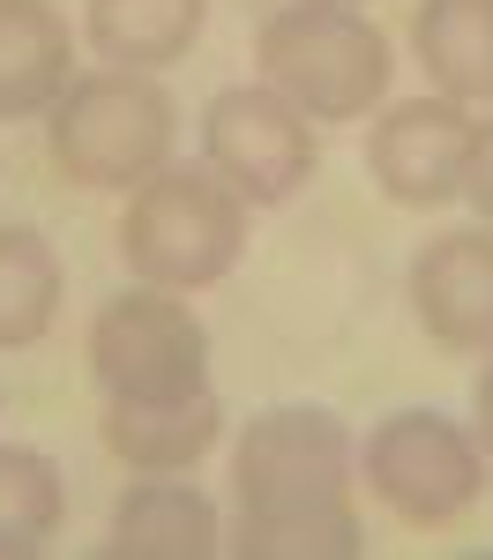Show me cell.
I'll return each mask as SVG.
<instances>
[{"label": "cell", "instance_id": "cell-11", "mask_svg": "<svg viewBox=\"0 0 493 560\" xmlns=\"http://www.w3.org/2000/svg\"><path fill=\"white\" fill-rule=\"evenodd\" d=\"M105 448L128 471H195L224 433V404L210 388L195 396H105Z\"/></svg>", "mask_w": 493, "mask_h": 560}, {"label": "cell", "instance_id": "cell-14", "mask_svg": "<svg viewBox=\"0 0 493 560\" xmlns=\"http://www.w3.org/2000/svg\"><path fill=\"white\" fill-rule=\"evenodd\" d=\"M411 45H419L426 75L442 83V97L456 105L493 97V0H419Z\"/></svg>", "mask_w": 493, "mask_h": 560}, {"label": "cell", "instance_id": "cell-1", "mask_svg": "<svg viewBox=\"0 0 493 560\" xmlns=\"http://www.w3.org/2000/svg\"><path fill=\"white\" fill-rule=\"evenodd\" d=\"M239 247H247V202L210 165H165L128 195L120 261L157 292H202L232 277Z\"/></svg>", "mask_w": 493, "mask_h": 560}, {"label": "cell", "instance_id": "cell-13", "mask_svg": "<svg viewBox=\"0 0 493 560\" xmlns=\"http://www.w3.org/2000/svg\"><path fill=\"white\" fill-rule=\"evenodd\" d=\"M202 15H210V0H90L83 31L97 60L150 75V68L187 60V45L202 38Z\"/></svg>", "mask_w": 493, "mask_h": 560}, {"label": "cell", "instance_id": "cell-10", "mask_svg": "<svg viewBox=\"0 0 493 560\" xmlns=\"http://www.w3.org/2000/svg\"><path fill=\"white\" fill-rule=\"evenodd\" d=\"M218 546L224 523L210 509V493L187 486L179 471H150L113 501V530H105L113 560H210Z\"/></svg>", "mask_w": 493, "mask_h": 560}, {"label": "cell", "instance_id": "cell-3", "mask_svg": "<svg viewBox=\"0 0 493 560\" xmlns=\"http://www.w3.org/2000/svg\"><path fill=\"white\" fill-rule=\"evenodd\" d=\"M255 60L262 83L307 120H366L389 90V38L359 8H329V0L277 8L255 38Z\"/></svg>", "mask_w": 493, "mask_h": 560}, {"label": "cell", "instance_id": "cell-9", "mask_svg": "<svg viewBox=\"0 0 493 560\" xmlns=\"http://www.w3.org/2000/svg\"><path fill=\"white\" fill-rule=\"evenodd\" d=\"M411 314L448 351H493V224H456L419 247Z\"/></svg>", "mask_w": 493, "mask_h": 560}, {"label": "cell", "instance_id": "cell-2", "mask_svg": "<svg viewBox=\"0 0 493 560\" xmlns=\"http://www.w3.org/2000/svg\"><path fill=\"white\" fill-rule=\"evenodd\" d=\"M179 135V105L150 83L142 68H97L60 90L52 120H45V150L75 187H142L150 173H165Z\"/></svg>", "mask_w": 493, "mask_h": 560}, {"label": "cell", "instance_id": "cell-18", "mask_svg": "<svg viewBox=\"0 0 493 560\" xmlns=\"http://www.w3.org/2000/svg\"><path fill=\"white\" fill-rule=\"evenodd\" d=\"M463 202L493 224V120L471 128V158H463Z\"/></svg>", "mask_w": 493, "mask_h": 560}, {"label": "cell", "instance_id": "cell-19", "mask_svg": "<svg viewBox=\"0 0 493 560\" xmlns=\"http://www.w3.org/2000/svg\"><path fill=\"white\" fill-rule=\"evenodd\" d=\"M479 448L493 456V366L479 374Z\"/></svg>", "mask_w": 493, "mask_h": 560}, {"label": "cell", "instance_id": "cell-20", "mask_svg": "<svg viewBox=\"0 0 493 560\" xmlns=\"http://www.w3.org/2000/svg\"><path fill=\"white\" fill-rule=\"evenodd\" d=\"M329 8H352V0H329Z\"/></svg>", "mask_w": 493, "mask_h": 560}, {"label": "cell", "instance_id": "cell-6", "mask_svg": "<svg viewBox=\"0 0 493 560\" xmlns=\"http://www.w3.org/2000/svg\"><path fill=\"white\" fill-rule=\"evenodd\" d=\"M90 374L105 396H195V388H210V329L187 300L134 284L97 306Z\"/></svg>", "mask_w": 493, "mask_h": 560}, {"label": "cell", "instance_id": "cell-17", "mask_svg": "<svg viewBox=\"0 0 493 560\" xmlns=\"http://www.w3.org/2000/svg\"><path fill=\"white\" fill-rule=\"evenodd\" d=\"M239 560H352L366 553V530H359L352 501H329V509H292V516H247L232 523L224 538Z\"/></svg>", "mask_w": 493, "mask_h": 560}, {"label": "cell", "instance_id": "cell-8", "mask_svg": "<svg viewBox=\"0 0 493 560\" xmlns=\"http://www.w3.org/2000/svg\"><path fill=\"white\" fill-rule=\"evenodd\" d=\"M471 113L456 97H403L366 135V173L397 210H448L463 195V158H471Z\"/></svg>", "mask_w": 493, "mask_h": 560}, {"label": "cell", "instance_id": "cell-7", "mask_svg": "<svg viewBox=\"0 0 493 560\" xmlns=\"http://www.w3.org/2000/svg\"><path fill=\"white\" fill-rule=\"evenodd\" d=\"M202 165L247 210H277L314 179V128L307 113H292L269 83L218 90L202 105Z\"/></svg>", "mask_w": 493, "mask_h": 560}, {"label": "cell", "instance_id": "cell-12", "mask_svg": "<svg viewBox=\"0 0 493 560\" xmlns=\"http://www.w3.org/2000/svg\"><path fill=\"white\" fill-rule=\"evenodd\" d=\"M75 83V38L52 0H0V120H38Z\"/></svg>", "mask_w": 493, "mask_h": 560}, {"label": "cell", "instance_id": "cell-16", "mask_svg": "<svg viewBox=\"0 0 493 560\" xmlns=\"http://www.w3.org/2000/svg\"><path fill=\"white\" fill-rule=\"evenodd\" d=\"M68 516V478L52 456L0 441V560H38L60 538Z\"/></svg>", "mask_w": 493, "mask_h": 560}, {"label": "cell", "instance_id": "cell-15", "mask_svg": "<svg viewBox=\"0 0 493 560\" xmlns=\"http://www.w3.org/2000/svg\"><path fill=\"white\" fill-rule=\"evenodd\" d=\"M60 322V255L31 224H0V351H31Z\"/></svg>", "mask_w": 493, "mask_h": 560}, {"label": "cell", "instance_id": "cell-5", "mask_svg": "<svg viewBox=\"0 0 493 560\" xmlns=\"http://www.w3.org/2000/svg\"><path fill=\"white\" fill-rule=\"evenodd\" d=\"M359 441L337 411L321 404H277L262 419H247L232 448V486L247 516H292V509H329L352 501Z\"/></svg>", "mask_w": 493, "mask_h": 560}, {"label": "cell", "instance_id": "cell-4", "mask_svg": "<svg viewBox=\"0 0 493 560\" xmlns=\"http://www.w3.org/2000/svg\"><path fill=\"white\" fill-rule=\"evenodd\" d=\"M359 478L389 516L442 530V523L471 516L486 493V456L479 433H463L442 411H389L382 427L359 441Z\"/></svg>", "mask_w": 493, "mask_h": 560}]
</instances>
